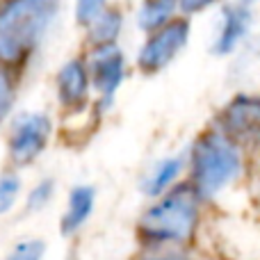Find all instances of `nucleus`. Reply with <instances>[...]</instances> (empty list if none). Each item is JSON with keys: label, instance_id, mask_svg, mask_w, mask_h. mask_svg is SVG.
<instances>
[{"label": "nucleus", "instance_id": "a211bd4d", "mask_svg": "<svg viewBox=\"0 0 260 260\" xmlns=\"http://www.w3.org/2000/svg\"><path fill=\"white\" fill-rule=\"evenodd\" d=\"M9 105H12V85H9L5 71L0 69V117L9 110Z\"/></svg>", "mask_w": 260, "mask_h": 260}, {"label": "nucleus", "instance_id": "f257e3e1", "mask_svg": "<svg viewBox=\"0 0 260 260\" xmlns=\"http://www.w3.org/2000/svg\"><path fill=\"white\" fill-rule=\"evenodd\" d=\"M57 0H12L0 9V59L18 62L50 25Z\"/></svg>", "mask_w": 260, "mask_h": 260}, {"label": "nucleus", "instance_id": "6e6552de", "mask_svg": "<svg viewBox=\"0 0 260 260\" xmlns=\"http://www.w3.org/2000/svg\"><path fill=\"white\" fill-rule=\"evenodd\" d=\"M59 85V99L64 105H80L87 99V71L85 64L73 59L59 71L57 78Z\"/></svg>", "mask_w": 260, "mask_h": 260}, {"label": "nucleus", "instance_id": "7ed1b4c3", "mask_svg": "<svg viewBox=\"0 0 260 260\" xmlns=\"http://www.w3.org/2000/svg\"><path fill=\"white\" fill-rule=\"evenodd\" d=\"M240 171V153L229 137L210 133L194 148V183L203 197L217 194Z\"/></svg>", "mask_w": 260, "mask_h": 260}, {"label": "nucleus", "instance_id": "423d86ee", "mask_svg": "<svg viewBox=\"0 0 260 260\" xmlns=\"http://www.w3.org/2000/svg\"><path fill=\"white\" fill-rule=\"evenodd\" d=\"M91 76L96 89L103 94L105 103H112L114 91L123 80V55L117 46L101 44V48L91 57Z\"/></svg>", "mask_w": 260, "mask_h": 260}, {"label": "nucleus", "instance_id": "9b49d317", "mask_svg": "<svg viewBox=\"0 0 260 260\" xmlns=\"http://www.w3.org/2000/svg\"><path fill=\"white\" fill-rule=\"evenodd\" d=\"M178 0H144L139 9V25L144 30H155L171 18Z\"/></svg>", "mask_w": 260, "mask_h": 260}, {"label": "nucleus", "instance_id": "6ab92c4d", "mask_svg": "<svg viewBox=\"0 0 260 260\" xmlns=\"http://www.w3.org/2000/svg\"><path fill=\"white\" fill-rule=\"evenodd\" d=\"M180 3V9L187 14H194V12H201V9H206L208 5L217 3V0H178Z\"/></svg>", "mask_w": 260, "mask_h": 260}, {"label": "nucleus", "instance_id": "20e7f679", "mask_svg": "<svg viewBox=\"0 0 260 260\" xmlns=\"http://www.w3.org/2000/svg\"><path fill=\"white\" fill-rule=\"evenodd\" d=\"M187 35H189V25L185 21H174L169 25H165L160 32H155L146 41L142 55H139V67L146 73L165 69L180 53V48L187 41Z\"/></svg>", "mask_w": 260, "mask_h": 260}, {"label": "nucleus", "instance_id": "1a4fd4ad", "mask_svg": "<svg viewBox=\"0 0 260 260\" xmlns=\"http://www.w3.org/2000/svg\"><path fill=\"white\" fill-rule=\"evenodd\" d=\"M249 21H251V16H249L247 9H242V7H229L226 9L224 12V25H221L219 39H217V46H215L217 53L219 55L231 53V50L235 48V44L244 37V32H247V27H249Z\"/></svg>", "mask_w": 260, "mask_h": 260}, {"label": "nucleus", "instance_id": "39448f33", "mask_svg": "<svg viewBox=\"0 0 260 260\" xmlns=\"http://www.w3.org/2000/svg\"><path fill=\"white\" fill-rule=\"evenodd\" d=\"M50 135V121L44 114H27L16 123L12 137V155L16 162H30L41 153Z\"/></svg>", "mask_w": 260, "mask_h": 260}, {"label": "nucleus", "instance_id": "f3484780", "mask_svg": "<svg viewBox=\"0 0 260 260\" xmlns=\"http://www.w3.org/2000/svg\"><path fill=\"white\" fill-rule=\"evenodd\" d=\"M50 194H53V180H46V183H41L39 187H35V192H32L30 199H27V206L41 208L50 199Z\"/></svg>", "mask_w": 260, "mask_h": 260}, {"label": "nucleus", "instance_id": "2eb2a0df", "mask_svg": "<svg viewBox=\"0 0 260 260\" xmlns=\"http://www.w3.org/2000/svg\"><path fill=\"white\" fill-rule=\"evenodd\" d=\"M41 256H44V242L32 240V242H21L18 244L7 260H41Z\"/></svg>", "mask_w": 260, "mask_h": 260}, {"label": "nucleus", "instance_id": "f8f14e48", "mask_svg": "<svg viewBox=\"0 0 260 260\" xmlns=\"http://www.w3.org/2000/svg\"><path fill=\"white\" fill-rule=\"evenodd\" d=\"M121 30V14L119 12H101L94 18V27H91V39L96 44H112L114 37Z\"/></svg>", "mask_w": 260, "mask_h": 260}, {"label": "nucleus", "instance_id": "9d476101", "mask_svg": "<svg viewBox=\"0 0 260 260\" xmlns=\"http://www.w3.org/2000/svg\"><path fill=\"white\" fill-rule=\"evenodd\" d=\"M94 208V187H76L69 197V210L62 219V233H73L76 229H80L87 221V217L91 215Z\"/></svg>", "mask_w": 260, "mask_h": 260}, {"label": "nucleus", "instance_id": "aec40b11", "mask_svg": "<svg viewBox=\"0 0 260 260\" xmlns=\"http://www.w3.org/2000/svg\"><path fill=\"white\" fill-rule=\"evenodd\" d=\"M244 3H251V0H244Z\"/></svg>", "mask_w": 260, "mask_h": 260}, {"label": "nucleus", "instance_id": "dca6fc26", "mask_svg": "<svg viewBox=\"0 0 260 260\" xmlns=\"http://www.w3.org/2000/svg\"><path fill=\"white\" fill-rule=\"evenodd\" d=\"M105 0H78L76 16L80 23H91L101 12H103Z\"/></svg>", "mask_w": 260, "mask_h": 260}, {"label": "nucleus", "instance_id": "f03ea898", "mask_svg": "<svg viewBox=\"0 0 260 260\" xmlns=\"http://www.w3.org/2000/svg\"><path fill=\"white\" fill-rule=\"evenodd\" d=\"M194 224H197V194L189 189V185H180L142 217V233L151 240L180 242L192 235Z\"/></svg>", "mask_w": 260, "mask_h": 260}, {"label": "nucleus", "instance_id": "4468645a", "mask_svg": "<svg viewBox=\"0 0 260 260\" xmlns=\"http://www.w3.org/2000/svg\"><path fill=\"white\" fill-rule=\"evenodd\" d=\"M18 187H21V183H18L16 176L9 174V176H3V178H0V215L7 212L9 208L14 206Z\"/></svg>", "mask_w": 260, "mask_h": 260}, {"label": "nucleus", "instance_id": "0eeeda50", "mask_svg": "<svg viewBox=\"0 0 260 260\" xmlns=\"http://www.w3.org/2000/svg\"><path fill=\"white\" fill-rule=\"evenodd\" d=\"M224 126L229 133L240 137H251L260 133V101L238 99L226 108Z\"/></svg>", "mask_w": 260, "mask_h": 260}, {"label": "nucleus", "instance_id": "ddd939ff", "mask_svg": "<svg viewBox=\"0 0 260 260\" xmlns=\"http://www.w3.org/2000/svg\"><path fill=\"white\" fill-rule=\"evenodd\" d=\"M178 169H180V162L178 160H165L155 171H153L151 178H148L146 194H153V197H155V194H160L165 187H169V183L176 178Z\"/></svg>", "mask_w": 260, "mask_h": 260}]
</instances>
